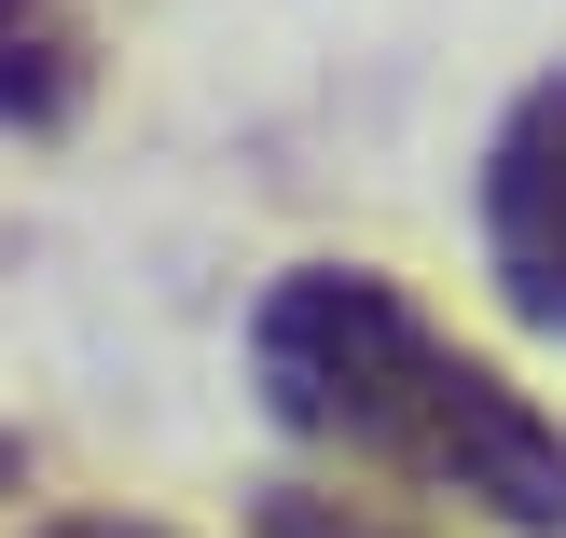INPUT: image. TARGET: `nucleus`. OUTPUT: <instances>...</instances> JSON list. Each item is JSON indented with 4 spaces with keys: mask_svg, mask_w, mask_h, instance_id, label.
<instances>
[{
    "mask_svg": "<svg viewBox=\"0 0 566 538\" xmlns=\"http://www.w3.org/2000/svg\"><path fill=\"white\" fill-rule=\"evenodd\" d=\"M83 110H97V14L0 0V138H70Z\"/></svg>",
    "mask_w": 566,
    "mask_h": 538,
    "instance_id": "obj_3",
    "label": "nucleus"
},
{
    "mask_svg": "<svg viewBox=\"0 0 566 538\" xmlns=\"http://www.w3.org/2000/svg\"><path fill=\"white\" fill-rule=\"evenodd\" d=\"M0 497H28V442L14 429H0Z\"/></svg>",
    "mask_w": 566,
    "mask_h": 538,
    "instance_id": "obj_6",
    "label": "nucleus"
},
{
    "mask_svg": "<svg viewBox=\"0 0 566 538\" xmlns=\"http://www.w3.org/2000/svg\"><path fill=\"white\" fill-rule=\"evenodd\" d=\"M484 276L512 331L566 346V70H539L484 138Z\"/></svg>",
    "mask_w": 566,
    "mask_h": 538,
    "instance_id": "obj_2",
    "label": "nucleus"
},
{
    "mask_svg": "<svg viewBox=\"0 0 566 538\" xmlns=\"http://www.w3.org/2000/svg\"><path fill=\"white\" fill-rule=\"evenodd\" d=\"M249 538H429V525L374 511V497H332V484H263L249 497Z\"/></svg>",
    "mask_w": 566,
    "mask_h": 538,
    "instance_id": "obj_4",
    "label": "nucleus"
},
{
    "mask_svg": "<svg viewBox=\"0 0 566 538\" xmlns=\"http://www.w3.org/2000/svg\"><path fill=\"white\" fill-rule=\"evenodd\" d=\"M14 538H180V525H153V511H42V525H14Z\"/></svg>",
    "mask_w": 566,
    "mask_h": 538,
    "instance_id": "obj_5",
    "label": "nucleus"
},
{
    "mask_svg": "<svg viewBox=\"0 0 566 538\" xmlns=\"http://www.w3.org/2000/svg\"><path fill=\"white\" fill-rule=\"evenodd\" d=\"M249 387L291 442L457 497L497 538H566V414L429 318L387 263H291L249 304Z\"/></svg>",
    "mask_w": 566,
    "mask_h": 538,
    "instance_id": "obj_1",
    "label": "nucleus"
}]
</instances>
